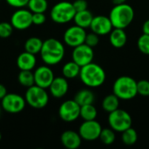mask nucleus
<instances>
[{"label":"nucleus","mask_w":149,"mask_h":149,"mask_svg":"<svg viewBox=\"0 0 149 149\" xmlns=\"http://www.w3.org/2000/svg\"><path fill=\"white\" fill-rule=\"evenodd\" d=\"M73 7L77 11H81V10H85L87 9L88 7V3H87V1L86 0H75L73 3Z\"/></svg>","instance_id":"c9c22d12"},{"label":"nucleus","mask_w":149,"mask_h":149,"mask_svg":"<svg viewBox=\"0 0 149 149\" xmlns=\"http://www.w3.org/2000/svg\"><path fill=\"white\" fill-rule=\"evenodd\" d=\"M102 127L96 120H85L79 127V134L82 140L93 141L100 138Z\"/></svg>","instance_id":"9b49d317"},{"label":"nucleus","mask_w":149,"mask_h":149,"mask_svg":"<svg viewBox=\"0 0 149 149\" xmlns=\"http://www.w3.org/2000/svg\"><path fill=\"white\" fill-rule=\"evenodd\" d=\"M93 58H94L93 48L87 45L86 43L73 48L72 53V58L80 67L93 62Z\"/></svg>","instance_id":"f8f14e48"},{"label":"nucleus","mask_w":149,"mask_h":149,"mask_svg":"<svg viewBox=\"0 0 149 149\" xmlns=\"http://www.w3.org/2000/svg\"><path fill=\"white\" fill-rule=\"evenodd\" d=\"M58 116L65 122H73L80 117V106L74 100H65L58 108Z\"/></svg>","instance_id":"1a4fd4ad"},{"label":"nucleus","mask_w":149,"mask_h":149,"mask_svg":"<svg viewBox=\"0 0 149 149\" xmlns=\"http://www.w3.org/2000/svg\"><path fill=\"white\" fill-rule=\"evenodd\" d=\"M90 29L93 32L100 36H105L112 31L113 26L112 24L109 17L104 15H99L93 17L90 25Z\"/></svg>","instance_id":"2eb2a0df"},{"label":"nucleus","mask_w":149,"mask_h":149,"mask_svg":"<svg viewBox=\"0 0 149 149\" xmlns=\"http://www.w3.org/2000/svg\"><path fill=\"white\" fill-rule=\"evenodd\" d=\"M113 93L122 100H132L138 95L137 81L129 76H120L113 85Z\"/></svg>","instance_id":"20e7f679"},{"label":"nucleus","mask_w":149,"mask_h":149,"mask_svg":"<svg viewBox=\"0 0 149 149\" xmlns=\"http://www.w3.org/2000/svg\"><path fill=\"white\" fill-rule=\"evenodd\" d=\"M137 46L140 52L145 55H149V35L142 34L137 41Z\"/></svg>","instance_id":"c756f323"},{"label":"nucleus","mask_w":149,"mask_h":149,"mask_svg":"<svg viewBox=\"0 0 149 149\" xmlns=\"http://www.w3.org/2000/svg\"><path fill=\"white\" fill-rule=\"evenodd\" d=\"M121 140L122 142L127 146H133L138 141V134L134 128L132 127L126 129L121 133Z\"/></svg>","instance_id":"bb28decb"},{"label":"nucleus","mask_w":149,"mask_h":149,"mask_svg":"<svg viewBox=\"0 0 149 149\" xmlns=\"http://www.w3.org/2000/svg\"><path fill=\"white\" fill-rule=\"evenodd\" d=\"M1 139H2V134H1V133H0V141H1Z\"/></svg>","instance_id":"ea45409f"},{"label":"nucleus","mask_w":149,"mask_h":149,"mask_svg":"<svg viewBox=\"0 0 149 149\" xmlns=\"http://www.w3.org/2000/svg\"><path fill=\"white\" fill-rule=\"evenodd\" d=\"M109 127L118 133H122L126 129L132 127L133 120L129 113L122 109H116L108 114Z\"/></svg>","instance_id":"0eeeda50"},{"label":"nucleus","mask_w":149,"mask_h":149,"mask_svg":"<svg viewBox=\"0 0 149 149\" xmlns=\"http://www.w3.org/2000/svg\"><path fill=\"white\" fill-rule=\"evenodd\" d=\"M119 107H120V99L114 93L107 95L102 100V108L104 111H106L108 113L118 109Z\"/></svg>","instance_id":"5701e85b"},{"label":"nucleus","mask_w":149,"mask_h":149,"mask_svg":"<svg viewBox=\"0 0 149 149\" xmlns=\"http://www.w3.org/2000/svg\"><path fill=\"white\" fill-rule=\"evenodd\" d=\"M24 99L26 103L35 109H42L49 102V95L46 90L37 85L27 88Z\"/></svg>","instance_id":"423d86ee"},{"label":"nucleus","mask_w":149,"mask_h":149,"mask_svg":"<svg viewBox=\"0 0 149 149\" xmlns=\"http://www.w3.org/2000/svg\"><path fill=\"white\" fill-rule=\"evenodd\" d=\"M101 142L105 145H112L115 139H116V136H115V131L113 130L111 127H106V128H102L101 130V133H100V138H99Z\"/></svg>","instance_id":"c85d7f7f"},{"label":"nucleus","mask_w":149,"mask_h":149,"mask_svg":"<svg viewBox=\"0 0 149 149\" xmlns=\"http://www.w3.org/2000/svg\"><path fill=\"white\" fill-rule=\"evenodd\" d=\"M25 105V99L17 93H7L1 100L2 109L9 113H18L22 112Z\"/></svg>","instance_id":"6e6552de"},{"label":"nucleus","mask_w":149,"mask_h":149,"mask_svg":"<svg viewBox=\"0 0 149 149\" xmlns=\"http://www.w3.org/2000/svg\"><path fill=\"white\" fill-rule=\"evenodd\" d=\"M43 40L38 37H31L29 38L25 43H24V51L31 52L32 54H38L40 53L42 45H43Z\"/></svg>","instance_id":"b1692460"},{"label":"nucleus","mask_w":149,"mask_h":149,"mask_svg":"<svg viewBox=\"0 0 149 149\" xmlns=\"http://www.w3.org/2000/svg\"><path fill=\"white\" fill-rule=\"evenodd\" d=\"M93 18V15L90 10L86 9L85 10L77 11L74 16L73 21L75 24L86 29V28H90Z\"/></svg>","instance_id":"aec40b11"},{"label":"nucleus","mask_w":149,"mask_h":149,"mask_svg":"<svg viewBox=\"0 0 149 149\" xmlns=\"http://www.w3.org/2000/svg\"><path fill=\"white\" fill-rule=\"evenodd\" d=\"M98 111L93 104L84 105L80 107V117L84 120H96Z\"/></svg>","instance_id":"a878e982"},{"label":"nucleus","mask_w":149,"mask_h":149,"mask_svg":"<svg viewBox=\"0 0 149 149\" xmlns=\"http://www.w3.org/2000/svg\"><path fill=\"white\" fill-rule=\"evenodd\" d=\"M37 64L35 54L24 51L17 58V66L20 71H32Z\"/></svg>","instance_id":"a211bd4d"},{"label":"nucleus","mask_w":149,"mask_h":149,"mask_svg":"<svg viewBox=\"0 0 149 149\" xmlns=\"http://www.w3.org/2000/svg\"><path fill=\"white\" fill-rule=\"evenodd\" d=\"M10 24L14 29L23 31L32 24V12L30 10L20 8L13 12L10 17Z\"/></svg>","instance_id":"ddd939ff"},{"label":"nucleus","mask_w":149,"mask_h":149,"mask_svg":"<svg viewBox=\"0 0 149 149\" xmlns=\"http://www.w3.org/2000/svg\"><path fill=\"white\" fill-rule=\"evenodd\" d=\"M46 17L44 12H36L32 13V24L42 25L45 23Z\"/></svg>","instance_id":"72a5a7b5"},{"label":"nucleus","mask_w":149,"mask_h":149,"mask_svg":"<svg viewBox=\"0 0 149 149\" xmlns=\"http://www.w3.org/2000/svg\"><path fill=\"white\" fill-rule=\"evenodd\" d=\"M17 81L24 87H31L35 85L34 73L31 71H20L17 75Z\"/></svg>","instance_id":"393cba45"},{"label":"nucleus","mask_w":149,"mask_h":149,"mask_svg":"<svg viewBox=\"0 0 149 149\" xmlns=\"http://www.w3.org/2000/svg\"><path fill=\"white\" fill-rule=\"evenodd\" d=\"M7 89L6 87L3 85V84H0V100L7 94Z\"/></svg>","instance_id":"4c0bfd02"},{"label":"nucleus","mask_w":149,"mask_h":149,"mask_svg":"<svg viewBox=\"0 0 149 149\" xmlns=\"http://www.w3.org/2000/svg\"><path fill=\"white\" fill-rule=\"evenodd\" d=\"M69 89V84L67 79L63 77H55L52 80L51 86H49L50 93L52 97L60 99L64 97Z\"/></svg>","instance_id":"dca6fc26"},{"label":"nucleus","mask_w":149,"mask_h":149,"mask_svg":"<svg viewBox=\"0 0 149 149\" xmlns=\"http://www.w3.org/2000/svg\"><path fill=\"white\" fill-rule=\"evenodd\" d=\"M79 78L82 83L91 88L101 86L106 81V72L98 64L91 62L80 68Z\"/></svg>","instance_id":"f03ea898"},{"label":"nucleus","mask_w":149,"mask_h":149,"mask_svg":"<svg viewBox=\"0 0 149 149\" xmlns=\"http://www.w3.org/2000/svg\"><path fill=\"white\" fill-rule=\"evenodd\" d=\"M14 27L10 22H0V38H8L11 36Z\"/></svg>","instance_id":"7c9ffc66"},{"label":"nucleus","mask_w":149,"mask_h":149,"mask_svg":"<svg viewBox=\"0 0 149 149\" xmlns=\"http://www.w3.org/2000/svg\"><path fill=\"white\" fill-rule=\"evenodd\" d=\"M80 107L88 104H93L95 100L94 93L89 89H82L79 90L74 96L73 99Z\"/></svg>","instance_id":"412c9836"},{"label":"nucleus","mask_w":149,"mask_h":149,"mask_svg":"<svg viewBox=\"0 0 149 149\" xmlns=\"http://www.w3.org/2000/svg\"><path fill=\"white\" fill-rule=\"evenodd\" d=\"M5 1L10 6L17 8V9L24 8V7L27 6V4L29 3V0H5Z\"/></svg>","instance_id":"f704fd0d"},{"label":"nucleus","mask_w":149,"mask_h":149,"mask_svg":"<svg viewBox=\"0 0 149 149\" xmlns=\"http://www.w3.org/2000/svg\"><path fill=\"white\" fill-rule=\"evenodd\" d=\"M127 0H112L113 3L114 5H116V4H121V3H127Z\"/></svg>","instance_id":"58836bf2"},{"label":"nucleus","mask_w":149,"mask_h":149,"mask_svg":"<svg viewBox=\"0 0 149 149\" xmlns=\"http://www.w3.org/2000/svg\"><path fill=\"white\" fill-rule=\"evenodd\" d=\"M43 62L47 65H55L62 61L65 56V46L58 39L51 38L43 42L40 51Z\"/></svg>","instance_id":"f257e3e1"},{"label":"nucleus","mask_w":149,"mask_h":149,"mask_svg":"<svg viewBox=\"0 0 149 149\" xmlns=\"http://www.w3.org/2000/svg\"><path fill=\"white\" fill-rule=\"evenodd\" d=\"M109 34V41L113 47L120 49L126 45L127 42V35L125 29L113 28Z\"/></svg>","instance_id":"6ab92c4d"},{"label":"nucleus","mask_w":149,"mask_h":149,"mask_svg":"<svg viewBox=\"0 0 149 149\" xmlns=\"http://www.w3.org/2000/svg\"><path fill=\"white\" fill-rule=\"evenodd\" d=\"M34 80L35 85L47 89L51 86L52 80L54 79V73L49 65H41L38 66L34 71Z\"/></svg>","instance_id":"4468645a"},{"label":"nucleus","mask_w":149,"mask_h":149,"mask_svg":"<svg viewBox=\"0 0 149 149\" xmlns=\"http://www.w3.org/2000/svg\"><path fill=\"white\" fill-rule=\"evenodd\" d=\"M28 9L32 12H45L48 8L47 0H29L27 4Z\"/></svg>","instance_id":"cd10ccee"},{"label":"nucleus","mask_w":149,"mask_h":149,"mask_svg":"<svg viewBox=\"0 0 149 149\" xmlns=\"http://www.w3.org/2000/svg\"><path fill=\"white\" fill-rule=\"evenodd\" d=\"M86 31L84 28L75 24L67 28L64 33V42L70 47H76L85 43Z\"/></svg>","instance_id":"9d476101"},{"label":"nucleus","mask_w":149,"mask_h":149,"mask_svg":"<svg viewBox=\"0 0 149 149\" xmlns=\"http://www.w3.org/2000/svg\"><path fill=\"white\" fill-rule=\"evenodd\" d=\"M62 145L67 149L79 148L82 142V138L79 135V132L67 130L65 131L60 137Z\"/></svg>","instance_id":"f3484780"},{"label":"nucleus","mask_w":149,"mask_h":149,"mask_svg":"<svg viewBox=\"0 0 149 149\" xmlns=\"http://www.w3.org/2000/svg\"><path fill=\"white\" fill-rule=\"evenodd\" d=\"M142 31L144 34L149 35V19L146 20L142 24Z\"/></svg>","instance_id":"e433bc0d"},{"label":"nucleus","mask_w":149,"mask_h":149,"mask_svg":"<svg viewBox=\"0 0 149 149\" xmlns=\"http://www.w3.org/2000/svg\"><path fill=\"white\" fill-rule=\"evenodd\" d=\"M85 43L91 46V47H95L99 45L100 43V35L94 33V32H91V33H88L86 34V40H85Z\"/></svg>","instance_id":"473e14b6"},{"label":"nucleus","mask_w":149,"mask_h":149,"mask_svg":"<svg viewBox=\"0 0 149 149\" xmlns=\"http://www.w3.org/2000/svg\"><path fill=\"white\" fill-rule=\"evenodd\" d=\"M1 109H2V107H1V104H0V113H1Z\"/></svg>","instance_id":"a19ab883"},{"label":"nucleus","mask_w":149,"mask_h":149,"mask_svg":"<svg viewBox=\"0 0 149 149\" xmlns=\"http://www.w3.org/2000/svg\"><path fill=\"white\" fill-rule=\"evenodd\" d=\"M75 14L76 10L72 3L61 1L53 5L50 12V17L52 20L57 24H66L73 20Z\"/></svg>","instance_id":"39448f33"},{"label":"nucleus","mask_w":149,"mask_h":149,"mask_svg":"<svg viewBox=\"0 0 149 149\" xmlns=\"http://www.w3.org/2000/svg\"><path fill=\"white\" fill-rule=\"evenodd\" d=\"M137 93L143 97L149 96V80L141 79L137 82Z\"/></svg>","instance_id":"2f4dec72"},{"label":"nucleus","mask_w":149,"mask_h":149,"mask_svg":"<svg viewBox=\"0 0 149 149\" xmlns=\"http://www.w3.org/2000/svg\"><path fill=\"white\" fill-rule=\"evenodd\" d=\"M80 66L73 60L65 63L62 67V74L67 79H72L79 76Z\"/></svg>","instance_id":"4be33fe9"},{"label":"nucleus","mask_w":149,"mask_h":149,"mask_svg":"<svg viewBox=\"0 0 149 149\" xmlns=\"http://www.w3.org/2000/svg\"><path fill=\"white\" fill-rule=\"evenodd\" d=\"M109 18L113 28L126 29L132 24L134 18V10L127 3L116 4L112 8Z\"/></svg>","instance_id":"7ed1b4c3"}]
</instances>
